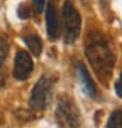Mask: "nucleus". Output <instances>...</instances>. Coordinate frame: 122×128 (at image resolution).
<instances>
[{"label": "nucleus", "instance_id": "obj_8", "mask_svg": "<svg viewBox=\"0 0 122 128\" xmlns=\"http://www.w3.org/2000/svg\"><path fill=\"white\" fill-rule=\"evenodd\" d=\"M24 41L35 56H40L41 51H42V42H41L39 36H37L36 34H28L27 36L24 37Z\"/></svg>", "mask_w": 122, "mask_h": 128}, {"label": "nucleus", "instance_id": "obj_3", "mask_svg": "<svg viewBox=\"0 0 122 128\" xmlns=\"http://www.w3.org/2000/svg\"><path fill=\"white\" fill-rule=\"evenodd\" d=\"M55 117L57 124L63 128L80 127V113L78 106L68 97H63L59 101Z\"/></svg>", "mask_w": 122, "mask_h": 128}, {"label": "nucleus", "instance_id": "obj_4", "mask_svg": "<svg viewBox=\"0 0 122 128\" xmlns=\"http://www.w3.org/2000/svg\"><path fill=\"white\" fill-rule=\"evenodd\" d=\"M54 87V80L49 76H42L31 91L29 105L34 110H44L52 97V91Z\"/></svg>", "mask_w": 122, "mask_h": 128}, {"label": "nucleus", "instance_id": "obj_6", "mask_svg": "<svg viewBox=\"0 0 122 128\" xmlns=\"http://www.w3.org/2000/svg\"><path fill=\"white\" fill-rule=\"evenodd\" d=\"M46 21H47L48 36L52 40L56 39V37L59 36V33H60V23H59L57 10L53 4H49L47 8Z\"/></svg>", "mask_w": 122, "mask_h": 128}, {"label": "nucleus", "instance_id": "obj_9", "mask_svg": "<svg viewBox=\"0 0 122 128\" xmlns=\"http://www.w3.org/2000/svg\"><path fill=\"white\" fill-rule=\"evenodd\" d=\"M107 128H122V110H116L110 114Z\"/></svg>", "mask_w": 122, "mask_h": 128}, {"label": "nucleus", "instance_id": "obj_11", "mask_svg": "<svg viewBox=\"0 0 122 128\" xmlns=\"http://www.w3.org/2000/svg\"><path fill=\"white\" fill-rule=\"evenodd\" d=\"M17 15L21 18H28L30 16V9L26 4H21L17 9Z\"/></svg>", "mask_w": 122, "mask_h": 128}, {"label": "nucleus", "instance_id": "obj_12", "mask_svg": "<svg viewBox=\"0 0 122 128\" xmlns=\"http://www.w3.org/2000/svg\"><path fill=\"white\" fill-rule=\"evenodd\" d=\"M115 89H116V94H117L118 97L122 98V73H121L120 77H119V79H118V82H116Z\"/></svg>", "mask_w": 122, "mask_h": 128}, {"label": "nucleus", "instance_id": "obj_1", "mask_svg": "<svg viewBox=\"0 0 122 128\" xmlns=\"http://www.w3.org/2000/svg\"><path fill=\"white\" fill-rule=\"evenodd\" d=\"M85 56L97 78L102 82L107 84L115 65V54L109 48L107 40L101 34L93 33L89 37Z\"/></svg>", "mask_w": 122, "mask_h": 128}, {"label": "nucleus", "instance_id": "obj_5", "mask_svg": "<svg viewBox=\"0 0 122 128\" xmlns=\"http://www.w3.org/2000/svg\"><path fill=\"white\" fill-rule=\"evenodd\" d=\"M34 68L33 60L25 51H18L14 59L13 76L17 80H25L30 76Z\"/></svg>", "mask_w": 122, "mask_h": 128}, {"label": "nucleus", "instance_id": "obj_2", "mask_svg": "<svg viewBox=\"0 0 122 128\" xmlns=\"http://www.w3.org/2000/svg\"><path fill=\"white\" fill-rule=\"evenodd\" d=\"M64 40L66 44H72L78 39L81 30V16L71 1L66 0L63 7Z\"/></svg>", "mask_w": 122, "mask_h": 128}, {"label": "nucleus", "instance_id": "obj_10", "mask_svg": "<svg viewBox=\"0 0 122 128\" xmlns=\"http://www.w3.org/2000/svg\"><path fill=\"white\" fill-rule=\"evenodd\" d=\"M9 51V44L8 39L4 36H0V66L4 62Z\"/></svg>", "mask_w": 122, "mask_h": 128}, {"label": "nucleus", "instance_id": "obj_7", "mask_svg": "<svg viewBox=\"0 0 122 128\" xmlns=\"http://www.w3.org/2000/svg\"><path fill=\"white\" fill-rule=\"evenodd\" d=\"M78 74L80 76V80H81V86L83 89V92L91 98H94L96 96V86L93 82L91 76L86 71V68L82 65L81 63L78 64Z\"/></svg>", "mask_w": 122, "mask_h": 128}, {"label": "nucleus", "instance_id": "obj_13", "mask_svg": "<svg viewBox=\"0 0 122 128\" xmlns=\"http://www.w3.org/2000/svg\"><path fill=\"white\" fill-rule=\"evenodd\" d=\"M44 1L46 0H34V4L38 12H42L43 7H44Z\"/></svg>", "mask_w": 122, "mask_h": 128}]
</instances>
